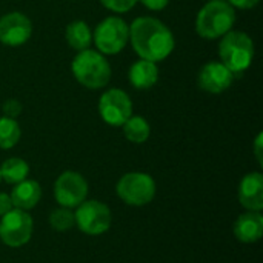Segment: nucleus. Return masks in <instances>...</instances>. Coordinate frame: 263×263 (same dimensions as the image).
<instances>
[{"label":"nucleus","mask_w":263,"mask_h":263,"mask_svg":"<svg viewBox=\"0 0 263 263\" xmlns=\"http://www.w3.org/2000/svg\"><path fill=\"white\" fill-rule=\"evenodd\" d=\"M117 196L131 206H145L156 196V182L145 173H128L116 186Z\"/></svg>","instance_id":"423d86ee"},{"label":"nucleus","mask_w":263,"mask_h":263,"mask_svg":"<svg viewBox=\"0 0 263 263\" xmlns=\"http://www.w3.org/2000/svg\"><path fill=\"white\" fill-rule=\"evenodd\" d=\"M129 40L140 59L154 63L166 59L176 45L171 29L154 17H137L129 25Z\"/></svg>","instance_id":"f257e3e1"},{"label":"nucleus","mask_w":263,"mask_h":263,"mask_svg":"<svg viewBox=\"0 0 263 263\" xmlns=\"http://www.w3.org/2000/svg\"><path fill=\"white\" fill-rule=\"evenodd\" d=\"M79 230L89 236H99L109 230L112 217L109 208L99 200H83L74 214Z\"/></svg>","instance_id":"6e6552de"},{"label":"nucleus","mask_w":263,"mask_h":263,"mask_svg":"<svg viewBox=\"0 0 263 263\" xmlns=\"http://www.w3.org/2000/svg\"><path fill=\"white\" fill-rule=\"evenodd\" d=\"M28 174H29V165L20 157H11L0 165V176L2 180H5L6 183L15 185L25 180Z\"/></svg>","instance_id":"a211bd4d"},{"label":"nucleus","mask_w":263,"mask_h":263,"mask_svg":"<svg viewBox=\"0 0 263 263\" xmlns=\"http://www.w3.org/2000/svg\"><path fill=\"white\" fill-rule=\"evenodd\" d=\"M234 80V74L222 63V62H208L202 66L199 71L197 83L200 89L211 92V94H220L227 91Z\"/></svg>","instance_id":"f8f14e48"},{"label":"nucleus","mask_w":263,"mask_h":263,"mask_svg":"<svg viewBox=\"0 0 263 263\" xmlns=\"http://www.w3.org/2000/svg\"><path fill=\"white\" fill-rule=\"evenodd\" d=\"M151 11H162L168 6L170 0H137Z\"/></svg>","instance_id":"b1692460"},{"label":"nucleus","mask_w":263,"mask_h":263,"mask_svg":"<svg viewBox=\"0 0 263 263\" xmlns=\"http://www.w3.org/2000/svg\"><path fill=\"white\" fill-rule=\"evenodd\" d=\"M11 200H12V206L17 210H32L40 197H42V188L35 180H29L25 179L18 183H15V186L12 188V193L9 194Z\"/></svg>","instance_id":"2eb2a0df"},{"label":"nucleus","mask_w":263,"mask_h":263,"mask_svg":"<svg viewBox=\"0 0 263 263\" xmlns=\"http://www.w3.org/2000/svg\"><path fill=\"white\" fill-rule=\"evenodd\" d=\"M123 134L125 137L133 142V143H143L148 140L149 134H151V126L146 122V119L140 117V116H131L123 125Z\"/></svg>","instance_id":"6ab92c4d"},{"label":"nucleus","mask_w":263,"mask_h":263,"mask_svg":"<svg viewBox=\"0 0 263 263\" xmlns=\"http://www.w3.org/2000/svg\"><path fill=\"white\" fill-rule=\"evenodd\" d=\"M100 3L114 12H128L137 3V0H100Z\"/></svg>","instance_id":"4be33fe9"},{"label":"nucleus","mask_w":263,"mask_h":263,"mask_svg":"<svg viewBox=\"0 0 263 263\" xmlns=\"http://www.w3.org/2000/svg\"><path fill=\"white\" fill-rule=\"evenodd\" d=\"M32 228L31 216L23 210L12 208L0 219V240L11 248L23 247L31 240Z\"/></svg>","instance_id":"0eeeda50"},{"label":"nucleus","mask_w":263,"mask_h":263,"mask_svg":"<svg viewBox=\"0 0 263 263\" xmlns=\"http://www.w3.org/2000/svg\"><path fill=\"white\" fill-rule=\"evenodd\" d=\"M233 8H239V9H250L254 8L259 0H227Z\"/></svg>","instance_id":"a878e982"},{"label":"nucleus","mask_w":263,"mask_h":263,"mask_svg":"<svg viewBox=\"0 0 263 263\" xmlns=\"http://www.w3.org/2000/svg\"><path fill=\"white\" fill-rule=\"evenodd\" d=\"M0 182H2V176H0Z\"/></svg>","instance_id":"cd10ccee"},{"label":"nucleus","mask_w":263,"mask_h":263,"mask_svg":"<svg viewBox=\"0 0 263 263\" xmlns=\"http://www.w3.org/2000/svg\"><path fill=\"white\" fill-rule=\"evenodd\" d=\"M3 112H5L6 117L14 119L22 112V103L18 100H15V99H9V100H6L3 103Z\"/></svg>","instance_id":"5701e85b"},{"label":"nucleus","mask_w":263,"mask_h":263,"mask_svg":"<svg viewBox=\"0 0 263 263\" xmlns=\"http://www.w3.org/2000/svg\"><path fill=\"white\" fill-rule=\"evenodd\" d=\"M128 77H129V82L134 88L149 89L159 80V68L154 62L140 59L131 65Z\"/></svg>","instance_id":"dca6fc26"},{"label":"nucleus","mask_w":263,"mask_h":263,"mask_svg":"<svg viewBox=\"0 0 263 263\" xmlns=\"http://www.w3.org/2000/svg\"><path fill=\"white\" fill-rule=\"evenodd\" d=\"M49 225L55 231H68L76 225L74 214L69 211V208H63V206L59 210H54L49 214Z\"/></svg>","instance_id":"412c9836"},{"label":"nucleus","mask_w":263,"mask_h":263,"mask_svg":"<svg viewBox=\"0 0 263 263\" xmlns=\"http://www.w3.org/2000/svg\"><path fill=\"white\" fill-rule=\"evenodd\" d=\"M99 114L105 123L122 126L133 116V102L123 89L111 88L99 100Z\"/></svg>","instance_id":"1a4fd4ad"},{"label":"nucleus","mask_w":263,"mask_h":263,"mask_svg":"<svg viewBox=\"0 0 263 263\" xmlns=\"http://www.w3.org/2000/svg\"><path fill=\"white\" fill-rule=\"evenodd\" d=\"M71 69L76 80L88 89H100L111 79V66L105 55L89 48L77 52Z\"/></svg>","instance_id":"7ed1b4c3"},{"label":"nucleus","mask_w":263,"mask_h":263,"mask_svg":"<svg viewBox=\"0 0 263 263\" xmlns=\"http://www.w3.org/2000/svg\"><path fill=\"white\" fill-rule=\"evenodd\" d=\"M14 206H12V200H11V196L9 194H5V193H0V217L5 216L8 211H11Z\"/></svg>","instance_id":"393cba45"},{"label":"nucleus","mask_w":263,"mask_h":263,"mask_svg":"<svg viewBox=\"0 0 263 263\" xmlns=\"http://www.w3.org/2000/svg\"><path fill=\"white\" fill-rule=\"evenodd\" d=\"M234 236L242 243H256L263 236V216L260 211H248L234 222Z\"/></svg>","instance_id":"4468645a"},{"label":"nucleus","mask_w":263,"mask_h":263,"mask_svg":"<svg viewBox=\"0 0 263 263\" xmlns=\"http://www.w3.org/2000/svg\"><path fill=\"white\" fill-rule=\"evenodd\" d=\"M92 40L102 54H119L129 40V26L120 17H106L96 26Z\"/></svg>","instance_id":"39448f33"},{"label":"nucleus","mask_w":263,"mask_h":263,"mask_svg":"<svg viewBox=\"0 0 263 263\" xmlns=\"http://www.w3.org/2000/svg\"><path fill=\"white\" fill-rule=\"evenodd\" d=\"M32 23L23 12H9L0 18V42L8 46H20L29 40Z\"/></svg>","instance_id":"9b49d317"},{"label":"nucleus","mask_w":263,"mask_h":263,"mask_svg":"<svg viewBox=\"0 0 263 263\" xmlns=\"http://www.w3.org/2000/svg\"><path fill=\"white\" fill-rule=\"evenodd\" d=\"M239 200L248 211L263 208V176L260 173L247 174L239 185Z\"/></svg>","instance_id":"ddd939ff"},{"label":"nucleus","mask_w":263,"mask_h":263,"mask_svg":"<svg viewBox=\"0 0 263 263\" xmlns=\"http://www.w3.org/2000/svg\"><path fill=\"white\" fill-rule=\"evenodd\" d=\"M236 23V11L227 0H210L197 14L196 31L206 40L225 35Z\"/></svg>","instance_id":"f03ea898"},{"label":"nucleus","mask_w":263,"mask_h":263,"mask_svg":"<svg viewBox=\"0 0 263 263\" xmlns=\"http://www.w3.org/2000/svg\"><path fill=\"white\" fill-rule=\"evenodd\" d=\"M88 194L85 177L76 171L62 173L54 183V197L63 208H77Z\"/></svg>","instance_id":"9d476101"},{"label":"nucleus","mask_w":263,"mask_h":263,"mask_svg":"<svg viewBox=\"0 0 263 263\" xmlns=\"http://www.w3.org/2000/svg\"><path fill=\"white\" fill-rule=\"evenodd\" d=\"M262 139L263 134L259 133L257 137H256V142H254V153H256V157H257V162L262 165L263 163V157H262Z\"/></svg>","instance_id":"bb28decb"},{"label":"nucleus","mask_w":263,"mask_h":263,"mask_svg":"<svg viewBox=\"0 0 263 263\" xmlns=\"http://www.w3.org/2000/svg\"><path fill=\"white\" fill-rule=\"evenodd\" d=\"M219 55L233 74H242L254 59V43L247 32L228 31L219 43Z\"/></svg>","instance_id":"20e7f679"},{"label":"nucleus","mask_w":263,"mask_h":263,"mask_svg":"<svg viewBox=\"0 0 263 263\" xmlns=\"http://www.w3.org/2000/svg\"><path fill=\"white\" fill-rule=\"evenodd\" d=\"M65 37H66L68 45L72 49H76L77 52L88 49L91 46V42H92L91 29L86 25V22H83V20H74V22H71L66 26Z\"/></svg>","instance_id":"f3484780"},{"label":"nucleus","mask_w":263,"mask_h":263,"mask_svg":"<svg viewBox=\"0 0 263 263\" xmlns=\"http://www.w3.org/2000/svg\"><path fill=\"white\" fill-rule=\"evenodd\" d=\"M20 126L15 119L11 117H0V149H9L17 145L20 140Z\"/></svg>","instance_id":"aec40b11"}]
</instances>
